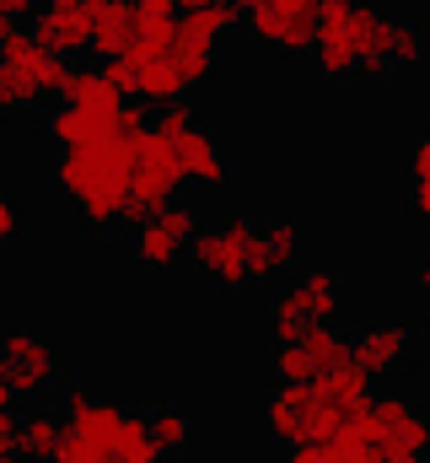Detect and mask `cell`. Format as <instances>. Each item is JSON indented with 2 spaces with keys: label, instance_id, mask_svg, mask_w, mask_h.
<instances>
[{
  "label": "cell",
  "instance_id": "9",
  "mask_svg": "<svg viewBox=\"0 0 430 463\" xmlns=\"http://www.w3.org/2000/svg\"><path fill=\"white\" fill-rule=\"evenodd\" d=\"M248 33L269 54H313L318 43V0H242Z\"/></svg>",
  "mask_w": 430,
  "mask_h": 463
},
{
  "label": "cell",
  "instance_id": "21",
  "mask_svg": "<svg viewBox=\"0 0 430 463\" xmlns=\"http://www.w3.org/2000/svg\"><path fill=\"white\" fill-rule=\"evenodd\" d=\"M60 442H65V415H54V410H27L22 415V442H16L22 463H54Z\"/></svg>",
  "mask_w": 430,
  "mask_h": 463
},
{
  "label": "cell",
  "instance_id": "17",
  "mask_svg": "<svg viewBox=\"0 0 430 463\" xmlns=\"http://www.w3.org/2000/svg\"><path fill=\"white\" fill-rule=\"evenodd\" d=\"M296 253H302V237H296L291 222H258V232H253V259H248V286L280 280L285 269H296Z\"/></svg>",
  "mask_w": 430,
  "mask_h": 463
},
{
  "label": "cell",
  "instance_id": "19",
  "mask_svg": "<svg viewBox=\"0 0 430 463\" xmlns=\"http://www.w3.org/2000/svg\"><path fill=\"white\" fill-rule=\"evenodd\" d=\"M60 103H70L76 114L98 118V124H108V129H118L124 114H129V103H124V92L108 81V71H70V87H65Z\"/></svg>",
  "mask_w": 430,
  "mask_h": 463
},
{
  "label": "cell",
  "instance_id": "20",
  "mask_svg": "<svg viewBox=\"0 0 430 463\" xmlns=\"http://www.w3.org/2000/svg\"><path fill=\"white\" fill-rule=\"evenodd\" d=\"M291 345L302 350V361H307V372H313V383L328 377V372H339V366H350L355 361V340L350 335H339L333 324H307Z\"/></svg>",
  "mask_w": 430,
  "mask_h": 463
},
{
  "label": "cell",
  "instance_id": "29",
  "mask_svg": "<svg viewBox=\"0 0 430 463\" xmlns=\"http://www.w3.org/2000/svg\"><path fill=\"white\" fill-rule=\"evenodd\" d=\"M27 11H33V0H0V22H16Z\"/></svg>",
  "mask_w": 430,
  "mask_h": 463
},
{
  "label": "cell",
  "instance_id": "14",
  "mask_svg": "<svg viewBox=\"0 0 430 463\" xmlns=\"http://www.w3.org/2000/svg\"><path fill=\"white\" fill-rule=\"evenodd\" d=\"M27 38L43 43L49 54H60V60L87 54V49H92V16H87V0H49V5H38Z\"/></svg>",
  "mask_w": 430,
  "mask_h": 463
},
{
  "label": "cell",
  "instance_id": "30",
  "mask_svg": "<svg viewBox=\"0 0 430 463\" xmlns=\"http://www.w3.org/2000/svg\"><path fill=\"white\" fill-rule=\"evenodd\" d=\"M285 463H322V453L307 442V448H285Z\"/></svg>",
  "mask_w": 430,
  "mask_h": 463
},
{
  "label": "cell",
  "instance_id": "15",
  "mask_svg": "<svg viewBox=\"0 0 430 463\" xmlns=\"http://www.w3.org/2000/svg\"><path fill=\"white\" fill-rule=\"evenodd\" d=\"M118 426H124V410L108 404V399H92L81 388L65 393V437H76L81 448H92L98 458L113 463V442H118Z\"/></svg>",
  "mask_w": 430,
  "mask_h": 463
},
{
  "label": "cell",
  "instance_id": "3",
  "mask_svg": "<svg viewBox=\"0 0 430 463\" xmlns=\"http://www.w3.org/2000/svg\"><path fill=\"white\" fill-rule=\"evenodd\" d=\"M371 404V377L350 361L339 372H328L318 383H280L269 393V410H264V426L280 448H318L333 431L355 426Z\"/></svg>",
  "mask_w": 430,
  "mask_h": 463
},
{
  "label": "cell",
  "instance_id": "12",
  "mask_svg": "<svg viewBox=\"0 0 430 463\" xmlns=\"http://www.w3.org/2000/svg\"><path fill=\"white\" fill-rule=\"evenodd\" d=\"M194 237H200V216L189 205H167V211H156L135 227V259L145 269H173V264L189 259Z\"/></svg>",
  "mask_w": 430,
  "mask_h": 463
},
{
  "label": "cell",
  "instance_id": "26",
  "mask_svg": "<svg viewBox=\"0 0 430 463\" xmlns=\"http://www.w3.org/2000/svg\"><path fill=\"white\" fill-rule=\"evenodd\" d=\"M22 232H27V211H22L11 194H0V248H11Z\"/></svg>",
  "mask_w": 430,
  "mask_h": 463
},
{
  "label": "cell",
  "instance_id": "33",
  "mask_svg": "<svg viewBox=\"0 0 430 463\" xmlns=\"http://www.w3.org/2000/svg\"><path fill=\"white\" fill-rule=\"evenodd\" d=\"M420 291H425V302H430V259H425V269H420Z\"/></svg>",
  "mask_w": 430,
  "mask_h": 463
},
{
  "label": "cell",
  "instance_id": "18",
  "mask_svg": "<svg viewBox=\"0 0 430 463\" xmlns=\"http://www.w3.org/2000/svg\"><path fill=\"white\" fill-rule=\"evenodd\" d=\"M87 16H92V54L98 60H124L135 33H140L135 0H87Z\"/></svg>",
  "mask_w": 430,
  "mask_h": 463
},
{
  "label": "cell",
  "instance_id": "36",
  "mask_svg": "<svg viewBox=\"0 0 430 463\" xmlns=\"http://www.w3.org/2000/svg\"><path fill=\"white\" fill-rule=\"evenodd\" d=\"M38 5H49V0H38Z\"/></svg>",
  "mask_w": 430,
  "mask_h": 463
},
{
  "label": "cell",
  "instance_id": "5",
  "mask_svg": "<svg viewBox=\"0 0 430 463\" xmlns=\"http://www.w3.org/2000/svg\"><path fill=\"white\" fill-rule=\"evenodd\" d=\"M183 184L189 178H183V162H178L173 140L162 129H145L140 146H135V178H129V216H124V227H140L145 216L178 205Z\"/></svg>",
  "mask_w": 430,
  "mask_h": 463
},
{
  "label": "cell",
  "instance_id": "1",
  "mask_svg": "<svg viewBox=\"0 0 430 463\" xmlns=\"http://www.w3.org/2000/svg\"><path fill=\"white\" fill-rule=\"evenodd\" d=\"M425 54L420 22L393 16L371 0H318L313 60L328 81H377Z\"/></svg>",
  "mask_w": 430,
  "mask_h": 463
},
{
  "label": "cell",
  "instance_id": "27",
  "mask_svg": "<svg viewBox=\"0 0 430 463\" xmlns=\"http://www.w3.org/2000/svg\"><path fill=\"white\" fill-rule=\"evenodd\" d=\"M54 463H108V458H98L92 448H81L76 437H65V442H60V453H54Z\"/></svg>",
  "mask_w": 430,
  "mask_h": 463
},
{
  "label": "cell",
  "instance_id": "24",
  "mask_svg": "<svg viewBox=\"0 0 430 463\" xmlns=\"http://www.w3.org/2000/svg\"><path fill=\"white\" fill-rule=\"evenodd\" d=\"M318 453H322V463H382L377 442H371V431H366V420L333 431L328 442H318Z\"/></svg>",
  "mask_w": 430,
  "mask_h": 463
},
{
  "label": "cell",
  "instance_id": "23",
  "mask_svg": "<svg viewBox=\"0 0 430 463\" xmlns=\"http://www.w3.org/2000/svg\"><path fill=\"white\" fill-rule=\"evenodd\" d=\"M145 420H151V437H156L162 458H178V453H189V442H194V420H189V410H178V404H162V410H151Z\"/></svg>",
  "mask_w": 430,
  "mask_h": 463
},
{
  "label": "cell",
  "instance_id": "4",
  "mask_svg": "<svg viewBox=\"0 0 430 463\" xmlns=\"http://www.w3.org/2000/svg\"><path fill=\"white\" fill-rule=\"evenodd\" d=\"M70 87V60L49 54L27 33H11L0 49V114H27L43 103H60Z\"/></svg>",
  "mask_w": 430,
  "mask_h": 463
},
{
  "label": "cell",
  "instance_id": "22",
  "mask_svg": "<svg viewBox=\"0 0 430 463\" xmlns=\"http://www.w3.org/2000/svg\"><path fill=\"white\" fill-rule=\"evenodd\" d=\"M113 463H162V448H156L145 415L124 410V426H118V442H113Z\"/></svg>",
  "mask_w": 430,
  "mask_h": 463
},
{
  "label": "cell",
  "instance_id": "13",
  "mask_svg": "<svg viewBox=\"0 0 430 463\" xmlns=\"http://www.w3.org/2000/svg\"><path fill=\"white\" fill-rule=\"evenodd\" d=\"M0 355H5V377H11V393L16 399H43L60 383V355H54V345L43 335H33V329H11Z\"/></svg>",
  "mask_w": 430,
  "mask_h": 463
},
{
  "label": "cell",
  "instance_id": "2",
  "mask_svg": "<svg viewBox=\"0 0 430 463\" xmlns=\"http://www.w3.org/2000/svg\"><path fill=\"white\" fill-rule=\"evenodd\" d=\"M145 135V114L129 109L124 124L92 140V146H76V151H60L54 162V178H60V194L70 200V211L87 222V227H124L129 216V178H135V146Z\"/></svg>",
  "mask_w": 430,
  "mask_h": 463
},
{
  "label": "cell",
  "instance_id": "6",
  "mask_svg": "<svg viewBox=\"0 0 430 463\" xmlns=\"http://www.w3.org/2000/svg\"><path fill=\"white\" fill-rule=\"evenodd\" d=\"M242 22V5L237 0H215L205 11H183L178 16V33H173V60L183 71L189 87H205L215 71V54H220V38Z\"/></svg>",
  "mask_w": 430,
  "mask_h": 463
},
{
  "label": "cell",
  "instance_id": "7",
  "mask_svg": "<svg viewBox=\"0 0 430 463\" xmlns=\"http://www.w3.org/2000/svg\"><path fill=\"white\" fill-rule=\"evenodd\" d=\"M156 129L173 140V151H178V162H183V178H189L194 189H226V184H231L226 151L215 146V135L205 129V118L194 114L189 103H173V109H162Z\"/></svg>",
  "mask_w": 430,
  "mask_h": 463
},
{
  "label": "cell",
  "instance_id": "10",
  "mask_svg": "<svg viewBox=\"0 0 430 463\" xmlns=\"http://www.w3.org/2000/svg\"><path fill=\"white\" fill-rule=\"evenodd\" d=\"M339 280L328 275V269H302L285 291H280V302H275V313H269V340L275 345H291L307 324H333L339 318Z\"/></svg>",
  "mask_w": 430,
  "mask_h": 463
},
{
  "label": "cell",
  "instance_id": "28",
  "mask_svg": "<svg viewBox=\"0 0 430 463\" xmlns=\"http://www.w3.org/2000/svg\"><path fill=\"white\" fill-rule=\"evenodd\" d=\"M16 442H22V415H11V410H5V415H0V448H5V453H16Z\"/></svg>",
  "mask_w": 430,
  "mask_h": 463
},
{
  "label": "cell",
  "instance_id": "34",
  "mask_svg": "<svg viewBox=\"0 0 430 463\" xmlns=\"http://www.w3.org/2000/svg\"><path fill=\"white\" fill-rule=\"evenodd\" d=\"M5 38H11V22H0V49H5Z\"/></svg>",
  "mask_w": 430,
  "mask_h": 463
},
{
  "label": "cell",
  "instance_id": "35",
  "mask_svg": "<svg viewBox=\"0 0 430 463\" xmlns=\"http://www.w3.org/2000/svg\"><path fill=\"white\" fill-rule=\"evenodd\" d=\"M0 463H22V458H16V453H5V448H0Z\"/></svg>",
  "mask_w": 430,
  "mask_h": 463
},
{
  "label": "cell",
  "instance_id": "39",
  "mask_svg": "<svg viewBox=\"0 0 430 463\" xmlns=\"http://www.w3.org/2000/svg\"><path fill=\"white\" fill-rule=\"evenodd\" d=\"M237 5H242V0H237Z\"/></svg>",
  "mask_w": 430,
  "mask_h": 463
},
{
  "label": "cell",
  "instance_id": "16",
  "mask_svg": "<svg viewBox=\"0 0 430 463\" xmlns=\"http://www.w3.org/2000/svg\"><path fill=\"white\" fill-rule=\"evenodd\" d=\"M415 355V329L409 324H371L355 335V366L366 377H393Z\"/></svg>",
  "mask_w": 430,
  "mask_h": 463
},
{
  "label": "cell",
  "instance_id": "32",
  "mask_svg": "<svg viewBox=\"0 0 430 463\" xmlns=\"http://www.w3.org/2000/svg\"><path fill=\"white\" fill-rule=\"evenodd\" d=\"M205 5H215V0H178V11H205Z\"/></svg>",
  "mask_w": 430,
  "mask_h": 463
},
{
  "label": "cell",
  "instance_id": "31",
  "mask_svg": "<svg viewBox=\"0 0 430 463\" xmlns=\"http://www.w3.org/2000/svg\"><path fill=\"white\" fill-rule=\"evenodd\" d=\"M11 399H16V393H11V377H5V355H0V415L11 410Z\"/></svg>",
  "mask_w": 430,
  "mask_h": 463
},
{
  "label": "cell",
  "instance_id": "25",
  "mask_svg": "<svg viewBox=\"0 0 430 463\" xmlns=\"http://www.w3.org/2000/svg\"><path fill=\"white\" fill-rule=\"evenodd\" d=\"M404 167H409V211L430 227V129L409 146V162Z\"/></svg>",
  "mask_w": 430,
  "mask_h": 463
},
{
  "label": "cell",
  "instance_id": "11",
  "mask_svg": "<svg viewBox=\"0 0 430 463\" xmlns=\"http://www.w3.org/2000/svg\"><path fill=\"white\" fill-rule=\"evenodd\" d=\"M360 420H366V431H371L382 463L430 458V420H425L420 404H409V399H371Z\"/></svg>",
  "mask_w": 430,
  "mask_h": 463
},
{
  "label": "cell",
  "instance_id": "38",
  "mask_svg": "<svg viewBox=\"0 0 430 463\" xmlns=\"http://www.w3.org/2000/svg\"><path fill=\"white\" fill-rule=\"evenodd\" d=\"M173 5H178V0H173Z\"/></svg>",
  "mask_w": 430,
  "mask_h": 463
},
{
  "label": "cell",
  "instance_id": "8",
  "mask_svg": "<svg viewBox=\"0 0 430 463\" xmlns=\"http://www.w3.org/2000/svg\"><path fill=\"white\" fill-rule=\"evenodd\" d=\"M253 232H258V222L220 216L210 227H200L194 248H189V264H194L205 280H215V286L242 291V286H248V259H253Z\"/></svg>",
  "mask_w": 430,
  "mask_h": 463
},
{
  "label": "cell",
  "instance_id": "37",
  "mask_svg": "<svg viewBox=\"0 0 430 463\" xmlns=\"http://www.w3.org/2000/svg\"><path fill=\"white\" fill-rule=\"evenodd\" d=\"M420 463H430V458H420Z\"/></svg>",
  "mask_w": 430,
  "mask_h": 463
}]
</instances>
